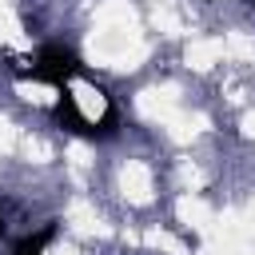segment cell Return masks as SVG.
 <instances>
[{
  "label": "cell",
  "mask_w": 255,
  "mask_h": 255,
  "mask_svg": "<svg viewBox=\"0 0 255 255\" xmlns=\"http://www.w3.org/2000/svg\"><path fill=\"white\" fill-rule=\"evenodd\" d=\"M52 116H56L60 128H68V131H76V135H84V139H96V124L84 120V112H80V104H76V96H72L68 88H60V100H56Z\"/></svg>",
  "instance_id": "cell-2"
},
{
  "label": "cell",
  "mask_w": 255,
  "mask_h": 255,
  "mask_svg": "<svg viewBox=\"0 0 255 255\" xmlns=\"http://www.w3.org/2000/svg\"><path fill=\"white\" fill-rule=\"evenodd\" d=\"M56 235H60V227H56V223H44L40 231L24 235V239L12 247V255H44V251H48V243H52Z\"/></svg>",
  "instance_id": "cell-3"
},
{
  "label": "cell",
  "mask_w": 255,
  "mask_h": 255,
  "mask_svg": "<svg viewBox=\"0 0 255 255\" xmlns=\"http://www.w3.org/2000/svg\"><path fill=\"white\" fill-rule=\"evenodd\" d=\"M0 235H4V215H0Z\"/></svg>",
  "instance_id": "cell-4"
},
{
  "label": "cell",
  "mask_w": 255,
  "mask_h": 255,
  "mask_svg": "<svg viewBox=\"0 0 255 255\" xmlns=\"http://www.w3.org/2000/svg\"><path fill=\"white\" fill-rule=\"evenodd\" d=\"M80 72H84L80 56H76L72 48H64V44H44V48L36 52L32 68H28V76H32V80L52 84V88H68V80H72V76H80Z\"/></svg>",
  "instance_id": "cell-1"
}]
</instances>
